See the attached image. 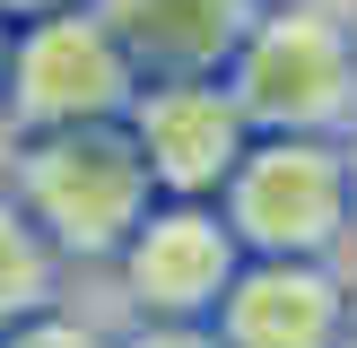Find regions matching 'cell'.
I'll return each mask as SVG.
<instances>
[{"label": "cell", "instance_id": "6da1fadb", "mask_svg": "<svg viewBox=\"0 0 357 348\" xmlns=\"http://www.w3.org/2000/svg\"><path fill=\"white\" fill-rule=\"evenodd\" d=\"M9 200L44 226L61 261H122L139 218L157 209V174L139 157L131 122H79V131H35L9 157Z\"/></svg>", "mask_w": 357, "mask_h": 348}, {"label": "cell", "instance_id": "7a4b0ae2", "mask_svg": "<svg viewBox=\"0 0 357 348\" xmlns=\"http://www.w3.org/2000/svg\"><path fill=\"white\" fill-rule=\"evenodd\" d=\"M253 139H349L357 131V35L331 0H261L227 61Z\"/></svg>", "mask_w": 357, "mask_h": 348}, {"label": "cell", "instance_id": "3957f363", "mask_svg": "<svg viewBox=\"0 0 357 348\" xmlns=\"http://www.w3.org/2000/svg\"><path fill=\"white\" fill-rule=\"evenodd\" d=\"M131 96H139V70L122 61V44L105 35V17L87 9V0L9 26L0 113L17 122V139H35V131H79V122H122Z\"/></svg>", "mask_w": 357, "mask_h": 348}, {"label": "cell", "instance_id": "277c9868", "mask_svg": "<svg viewBox=\"0 0 357 348\" xmlns=\"http://www.w3.org/2000/svg\"><path fill=\"white\" fill-rule=\"evenodd\" d=\"M218 218L236 226L244 261H331V244L349 235L340 139H253L218 191Z\"/></svg>", "mask_w": 357, "mask_h": 348}, {"label": "cell", "instance_id": "5b68a950", "mask_svg": "<svg viewBox=\"0 0 357 348\" xmlns=\"http://www.w3.org/2000/svg\"><path fill=\"white\" fill-rule=\"evenodd\" d=\"M236 270H244V244L218 218V200H157L114 261L131 322H209Z\"/></svg>", "mask_w": 357, "mask_h": 348}, {"label": "cell", "instance_id": "8992f818", "mask_svg": "<svg viewBox=\"0 0 357 348\" xmlns=\"http://www.w3.org/2000/svg\"><path fill=\"white\" fill-rule=\"evenodd\" d=\"M122 122L157 174V200H218L253 148V122L227 79H149Z\"/></svg>", "mask_w": 357, "mask_h": 348}, {"label": "cell", "instance_id": "52a82bcc", "mask_svg": "<svg viewBox=\"0 0 357 348\" xmlns=\"http://www.w3.org/2000/svg\"><path fill=\"white\" fill-rule=\"evenodd\" d=\"M87 9L105 17V35L149 87V79H227L261 0H87Z\"/></svg>", "mask_w": 357, "mask_h": 348}, {"label": "cell", "instance_id": "ba28073f", "mask_svg": "<svg viewBox=\"0 0 357 348\" xmlns=\"http://www.w3.org/2000/svg\"><path fill=\"white\" fill-rule=\"evenodd\" d=\"M349 287L331 261H244L209 331L227 348H340Z\"/></svg>", "mask_w": 357, "mask_h": 348}, {"label": "cell", "instance_id": "9c48e42d", "mask_svg": "<svg viewBox=\"0 0 357 348\" xmlns=\"http://www.w3.org/2000/svg\"><path fill=\"white\" fill-rule=\"evenodd\" d=\"M52 296H61V253L17 200H0V340L35 313H52Z\"/></svg>", "mask_w": 357, "mask_h": 348}, {"label": "cell", "instance_id": "30bf717a", "mask_svg": "<svg viewBox=\"0 0 357 348\" xmlns=\"http://www.w3.org/2000/svg\"><path fill=\"white\" fill-rule=\"evenodd\" d=\"M0 348H114V340H105L96 322H79V313H61V305H52V313H35V322H17Z\"/></svg>", "mask_w": 357, "mask_h": 348}, {"label": "cell", "instance_id": "8fae6325", "mask_svg": "<svg viewBox=\"0 0 357 348\" xmlns=\"http://www.w3.org/2000/svg\"><path fill=\"white\" fill-rule=\"evenodd\" d=\"M114 348H227L209 322H131Z\"/></svg>", "mask_w": 357, "mask_h": 348}, {"label": "cell", "instance_id": "7c38bea8", "mask_svg": "<svg viewBox=\"0 0 357 348\" xmlns=\"http://www.w3.org/2000/svg\"><path fill=\"white\" fill-rule=\"evenodd\" d=\"M44 9H70V0H0V26H26V17H44Z\"/></svg>", "mask_w": 357, "mask_h": 348}, {"label": "cell", "instance_id": "4fadbf2b", "mask_svg": "<svg viewBox=\"0 0 357 348\" xmlns=\"http://www.w3.org/2000/svg\"><path fill=\"white\" fill-rule=\"evenodd\" d=\"M340 157H349V218H357V131L340 139Z\"/></svg>", "mask_w": 357, "mask_h": 348}, {"label": "cell", "instance_id": "5bb4252c", "mask_svg": "<svg viewBox=\"0 0 357 348\" xmlns=\"http://www.w3.org/2000/svg\"><path fill=\"white\" fill-rule=\"evenodd\" d=\"M340 348H357V287H349V322H340Z\"/></svg>", "mask_w": 357, "mask_h": 348}, {"label": "cell", "instance_id": "9a60e30c", "mask_svg": "<svg viewBox=\"0 0 357 348\" xmlns=\"http://www.w3.org/2000/svg\"><path fill=\"white\" fill-rule=\"evenodd\" d=\"M0 79H9V26H0Z\"/></svg>", "mask_w": 357, "mask_h": 348}, {"label": "cell", "instance_id": "2e32d148", "mask_svg": "<svg viewBox=\"0 0 357 348\" xmlns=\"http://www.w3.org/2000/svg\"><path fill=\"white\" fill-rule=\"evenodd\" d=\"M349 35H357V17H349Z\"/></svg>", "mask_w": 357, "mask_h": 348}]
</instances>
